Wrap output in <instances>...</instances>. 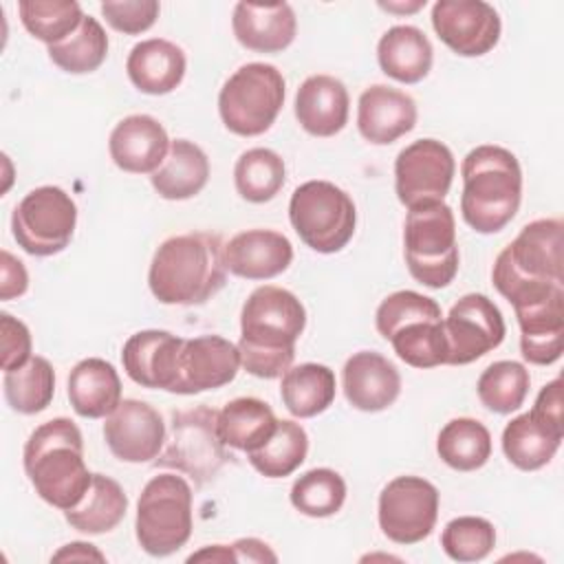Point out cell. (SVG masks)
Segmentation results:
<instances>
[{
    "label": "cell",
    "mask_w": 564,
    "mask_h": 564,
    "mask_svg": "<svg viewBox=\"0 0 564 564\" xmlns=\"http://www.w3.org/2000/svg\"><path fill=\"white\" fill-rule=\"evenodd\" d=\"M377 59L388 77L401 84H416L427 77L434 51L421 29L397 24L381 35L377 44Z\"/></svg>",
    "instance_id": "obj_29"
},
{
    "label": "cell",
    "mask_w": 564,
    "mask_h": 564,
    "mask_svg": "<svg viewBox=\"0 0 564 564\" xmlns=\"http://www.w3.org/2000/svg\"><path fill=\"white\" fill-rule=\"evenodd\" d=\"M441 546L454 562H480L496 546V529L480 516H458L445 524Z\"/></svg>",
    "instance_id": "obj_43"
},
{
    "label": "cell",
    "mask_w": 564,
    "mask_h": 564,
    "mask_svg": "<svg viewBox=\"0 0 564 564\" xmlns=\"http://www.w3.org/2000/svg\"><path fill=\"white\" fill-rule=\"evenodd\" d=\"M209 159L207 154L187 139L170 143L165 161L156 172L150 174V183L156 194L165 200H187L207 185Z\"/></svg>",
    "instance_id": "obj_30"
},
{
    "label": "cell",
    "mask_w": 564,
    "mask_h": 564,
    "mask_svg": "<svg viewBox=\"0 0 564 564\" xmlns=\"http://www.w3.org/2000/svg\"><path fill=\"white\" fill-rule=\"evenodd\" d=\"M53 562H75V560H82V562H88V560H97V562H104V553L97 551L93 544L88 542H70V544H64L53 557Z\"/></svg>",
    "instance_id": "obj_49"
},
{
    "label": "cell",
    "mask_w": 564,
    "mask_h": 564,
    "mask_svg": "<svg viewBox=\"0 0 564 564\" xmlns=\"http://www.w3.org/2000/svg\"><path fill=\"white\" fill-rule=\"evenodd\" d=\"M531 412L542 419L549 425L562 427L564 430V414H562V379H553L549 381L540 394L535 397V403L531 408Z\"/></svg>",
    "instance_id": "obj_47"
},
{
    "label": "cell",
    "mask_w": 564,
    "mask_h": 564,
    "mask_svg": "<svg viewBox=\"0 0 564 564\" xmlns=\"http://www.w3.org/2000/svg\"><path fill=\"white\" fill-rule=\"evenodd\" d=\"M187 59L181 46L163 37H150L132 46L126 73L132 86L145 95H167L185 77Z\"/></svg>",
    "instance_id": "obj_27"
},
{
    "label": "cell",
    "mask_w": 564,
    "mask_h": 564,
    "mask_svg": "<svg viewBox=\"0 0 564 564\" xmlns=\"http://www.w3.org/2000/svg\"><path fill=\"white\" fill-rule=\"evenodd\" d=\"M447 364L465 366L498 348L507 335L500 308L482 293L463 295L443 317Z\"/></svg>",
    "instance_id": "obj_15"
},
{
    "label": "cell",
    "mask_w": 564,
    "mask_h": 564,
    "mask_svg": "<svg viewBox=\"0 0 564 564\" xmlns=\"http://www.w3.org/2000/svg\"><path fill=\"white\" fill-rule=\"evenodd\" d=\"M289 220L300 240L317 253H337L355 236L352 198L330 181H306L289 200Z\"/></svg>",
    "instance_id": "obj_11"
},
{
    "label": "cell",
    "mask_w": 564,
    "mask_h": 564,
    "mask_svg": "<svg viewBox=\"0 0 564 564\" xmlns=\"http://www.w3.org/2000/svg\"><path fill=\"white\" fill-rule=\"evenodd\" d=\"M31 330L9 313H0V366L4 372L24 366L33 355Z\"/></svg>",
    "instance_id": "obj_45"
},
{
    "label": "cell",
    "mask_w": 564,
    "mask_h": 564,
    "mask_svg": "<svg viewBox=\"0 0 564 564\" xmlns=\"http://www.w3.org/2000/svg\"><path fill=\"white\" fill-rule=\"evenodd\" d=\"M108 55V35L97 18L84 15L79 29L59 44L48 46L51 62L70 75L97 70Z\"/></svg>",
    "instance_id": "obj_40"
},
{
    "label": "cell",
    "mask_w": 564,
    "mask_h": 564,
    "mask_svg": "<svg viewBox=\"0 0 564 564\" xmlns=\"http://www.w3.org/2000/svg\"><path fill=\"white\" fill-rule=\"evenodd\" d=\"M438 489L421 476H397L379 494L377 520L381 533L394 544L425 540L438 518Z\"/></svg>",
    "instance_id": "obj_13"
},
{
    "label": "cell",
    "mask_w": 564,
    "mask_h": 564,
    "mask_svg": "<svg viewBox=\"0 0 564 564\" xmlns=\"http://www.w3.org/2000/svg\"><path fill=\"white\" fill-rule=\"evenodd\" d=\"M438 40L463 57H480L500 40V15L482 0H438L432 7Z\"/></svg>",
    "instance_id": "obj_16"
},
{
    "label": "cell",
    "mask_w": 564,
    "mask_h": 564,
    "mask_svg": "<svg viewBox=\"0 0 564 564\" xmlns=\"http://www.w3.org/2000/svg\"><path fill=\"white\" fill-rule=\"evenodd\" d=\"M520 326V352L529 364L551 366L564 348V289L513 306Z\"/></svg>",
    "instance_id": "obj_20"
},
{
    "label": "cell",
    "mask_w": 564,
    "mask_h": 564,
    "mask_svg": "<svg viewBox=\"0 0 564 564\" xmlns=\"http://www.w3.org/2000/svg\"><path fill=\"white\" fill-rule=\"evenodd\" d=\"M236 562H278V555L258 538H240L231 544Z\"/></svg>",
    "instance_id": "obj_48"
},
{
    "label": "cell",
    "mask_w": 564,
    "mask_h": 564,
    "mask_svg": "<svg viewBox=\"0 0 564 564\" xmlns=\"http://www.w3.org/2000/svg\"><path fill=\"white\" fill-rule=\"evenodd\" d=\"M218 410L196 405L172 412L163 449L154 458L156 467L176 469L203 487L234 458L218 436Z\"/></svg>",
    "instance_id": "obj_9"
},
{
    "label": "cell",
    "mask_w": 564,
    "mask_h": 564,
    "mask_svg": "<svg viewBox=\"0 0 564 564\" xmlns=\"http://www.w3.org/2000/svg\"><path fill=\"white\" fill-rule=\"evenodd\" d=\"M441 460L456 471H476L491 456L489 430L469 416L452 419L443 425L436 438Z\"/></svg>",
    "instance_id": "obj_35"
},
{
    "label": "cell",
    "mask_w": 564,
    "mask_h": 564,
    "mask_svg": "<svg viewBox=\"0 0 564 564\" xmlns=\"http://www.w3.org/2000/svg\"><path fill=\"white\" fill-rule=\"evenodd\" d=\"M0 300H13L26 293L29 289V273L24 269V264L11 256L7 249H2L0 253Z\"/></svg>",
    "instance_id": "obj_46"
},
{
    "label": "cell",
    "mask_w": 564,
    "mask_h": 564,
    "mask_svg": "<svg viewBox=\"0 0 564 564\" xmlns=\"http://www.w3.org/2000/svg\"><path fill=\"white\" fill-rule=\"evenodd\" d=\"M335 372L324 364L291 366L282 375L280 397L284 408L297 419L322 414L335 401Z\"/></svg>",
    "instance_id": "obj_34"
},
{
    "label": "cell",
    "mask_w": 564,
    "mask_h": 564,
    "mask_svg": "<svg viewBox=\"0 0 564 564\" xmlns=\"http://www.w3.org/2000/svg\"><path fill=\"white\" fill-rule=\"evenodd\" d=\"M414 126L416 104L408 93L386 84H375L359 95L357 128L366 141L388 145L408 134Z\"/></svg>",
    "instance_id": "obj_23"
},
{
    "label": "cell",
    "mask_w": 564,
    "mask_h": 564,
    "mask_svg": "<svg viewBox=\"0 0 564 564\" xmlns=\"http://www.w3.org/2000/svg\"><path fill=\"white\" fill-rule=\"evenodd\" d=\"M346 401L361 412H381L401 394V375L392 361L375 350L350 355L341 370Z\"/></svg>",
    "instance_id": "obj_21"
},
{
    "label": "cell",
    "mask_w": 564,
    "mask_h": 564,
    "mask_svg": "<svg viewBox=\"0 0 564 564\" xmlns=\"http://www.w3.org/2000/svg\"><path fill=\"white\" fill-rule=\"evenodd\" d=\"M304 326L306 311L297 295L273 284L253 289L240 311V366L260 379L282 377L295 359Z\"/></svg>",
    "instance_id": "obj_1"
},
{
    "label": "cell",
    "mask_w": 564,
    "mask_h": 564,
    "mask_svg": "<svg viewBox=\"0 0 564 564\" xmlns=\"http://www.w3.org/2000/svg\"><path fill=\"white\" fill-rule=\"evenodd\" d=\"M463 220L478 234L505 229L522 200V170L516 154L500 145L469 150L460 165Z\"/></svg>",
    "instance_id": "obj_5"
},
{
    "label": "cell",
    "mask_w": 564,
    "mask_h": 564,
    "mask_svg": "<svg viewBox=\"0 0 564 564\" xmlns=\"http://www.w3.org/2000/svg\"><path fill=\"white\" fill-rule=\"evenodd\" d=\"M4 399L18 414H37L46 410L55 394V370L48 359L33 355L24 366L4 372Z\"/></svg>",
    "instance_id": "obj_36"
},
{
    "label": "cell",
    "mask_w": 564,
    "mask_h": 564,
    "mask_svg": "<svg viewBox=\"0 0 564 564\" xmlns=\"http://www.w3.org/2000/svg\"><path fill=\"white\" fill-rule=\"evenodd\" d=\"M564 430L544 423L533 412H524L511 419L502 430V452L511 465L522 471H535L551 463Z\"/></svg>",
    "instance_id": "obj_31"
},
{
    "label": "cell",
    "mask_w": 564,
    "mask_h": 564,
    "mask_svg": "<svg viewBox=\"0 0 564 564\" xmlns=\"http://www.w3.org/2000/svg\"><path fill=\"white\" fill-rule=\"evenodd\" d=\"M375 324L408 366L423 370L447 364L443 313L436 300L416 291L390 293L377 306Z\"/></svg>",
    "instance_id": "obj_6"
},
{
    "label": "cell",
    "mask_w": 564,
    "mask_h": 564,
    "mask_svg": "<svg viewBox=\"0 0 564 564\" xmlns=\"http://www.w3.org/2000/svg\"><path fill=\"white\" fill-rule=\"evenodd\" d=\"M192 487L178 474H159L145 482L137 500L134 533L152 557H167L192 535Z\"/></svg>",
    "instance_id": "obj_8"
},
{
    "label": "cell",
    "mask_w": 564,
    "mask_h": 564,
    "mask_svg": "<svg viewBox=\"0 0 564 564\" xmlns=\"http://www.w3.org/2000/svg\"><path fill=\"white\" fill-rule=\"evenodd\" d=\"M231 29L245 48L256 53H280L293 44L297 20L286 2H238L231 15Z\"/></svg>",
    "instance_id": "obj_25"
},
{
    "label": "cell",
    "mask_w": 564,
    "mask_h": 564,
    "mask_svg": "<svg viewBox=\"0 0 564 564\" xmlns=\"http://www.w3.org/2000/svg\"><path fill=\"white\" fill-rule=\"evenodd\" d=\"M156 0H123V2H101V15L106 22L126 35H139L148 31L159 18Z\"/></svg>",
    "instance_id": "obj_44"
},
{
    "label": "cell",
    "mask_w": 564,
    "mask_h": 564,
    "mask_svg": "<svg viewBox=\"0 0 564 564\" xmlns=\"http://www.w3.org/2000/svg\"><path fill=\"white\" fill-rule=\"evenodd\" d=\"M187 562H236L234 549L227 544H209L187 557Z\"/></svg>",
    "instance_id": "obj_50"
},
{
    "label": "cell",
    "mask_w": 564,
    "mask_h": 564,
    "mask_svg": "<svg viewBox=\"0 0 564 564\" xmlns=\"http://www.w3.org/2000/svg\"><path fill=\"white\" fill-rule=\"evenodd\" d=\"M350 99L333 75H311L295 93V119L313 137H335L348 123Z\"/></svg>",
    "instance_id": "obj_26"
},
{
    "label": "cell",
    "mask_w": 564,
    "mask_h": 564,
    "mask_svg": "<svg viewBox=\"0 0 564 564\" xmlns=\"http://www.w3.org/2000/svg\"><path fill=\"white\" fill-rule=\"evenodd\" d=\"M22 463L35 494L59 511L79 505L93 482L84 460L82 432L66 416L51 419L31 432Z\"/></svg>",
    "instance_id": "obj_3"
},
{
    "label": "cell",
    "mask_w": 564,
    "mask_h": 564,
    "mask_svg": "<svg viewBox=\"0 0 564 564\" xmlns=\"http://www.w3.org/2000/svg\"><path fill=\"white\" fill-rule=\"evenodd\" d=\"M218 436L227 447L253 452L264 445L278 427V419L269 403L256 397H238L218 410Z\"/></svg>",
    "instance_id": "obj_32"
},
{
    "label": "cell",
    "mask_w": 564,
    "mask_h": 564,
    "mask_svg": "<svg viewBox=\"0 0 564 564\" xmlns=\"http://www.w3.org/2000/svg\"><path fill=\"white\" fill-rule=\"evenodd\" d=\"M68 401L84 419H106L121 403V379L115 366L99 357L75 364L68 375Z\"/></svg>",
    "instance_id": "obj_28"
},
{
    "label": "cell",
    "mask_w": 564,
    "mask_h": 564,
    "mask_svg": "<svg viewBox=\"0 0 564 564\" xmlns=\"http://www.w3.org/2000/svg\"><path fill=\"white\" fill-rule=\"evenodd\" d=\"M77 205L57 185L31 189L11 214V234L18 247L46 258L64 251L75 234Z\"/></svg>",
    "instance_id": "obj_12"
},
{
    "label": "cell",
    "mask_w": 564,
    "mask_h": 564,
    "mask_svg": "<svg viewBox=\"0 0 564 564\" xmlns=\"http://www.w3.org/2000/svg\"><path fill=\"white\" fill-rule=\"evenodd\" d=\"M227 280L225 245L218 234L189 231L159 245L148 286L161 304L196 306L214 297Z\"/></svg>",
    "instance_id": "obj_2"
},
{
    "label": "cell",
    "mask_w": 564,
    "mask_h": 564,
    "mask_svg": "<svg viewBox=\"0 0 564 564\" xmlns=\"http://www.w3.org/2000/svg\"><path fill=\"white\" fill-rule=\"evenodd\" d=\"M183 344V337L167 330H139L130 335L121 348L123 370L143 388L176 392Z\"/></svg>",
    "instance_id": "obj_18"
},
{
    "label": "cell",
    "mask_w": 564,
    "mask_h": 564,
    "mask_svg": "<svg viewBox=\"0 0 564 564\" xmlns=\"http://www.w3.org/2000/svg\"><path fill=\"white\" fill-rule=\"evenodd\" d=\"M456 174L452 150L436 139H416L394 159V192L408 207L443 203Z\"/></svg>",
    "instance_id": "obj_14"
},
{
    "label": "cell",
    "mask_w": 564,
    "mask_h": 564,
    "mask_svg": "<svg viewBox=\"0 0 564 564\" xmlns=\"http://www.w3.org/2000/svg\"><path fill=\"white\" fill-rule=\"evenodd\" d=\"M308 454V436L306 430L289 419H278V427L271 438L258 449L249 452L247 458L253 469L267 478H284L291 476Z\"/></svg>",
    "instance_id": "obj_37"
},
{
    "label": "cell",
    "mask_w": 564,
    "mask_h": 564,
    "mask_svg": "<svg viewBox=\"0 0 564 564\" xmlns=\"http://www.w3.org/2000/svg\"><path fill=\"white\" fill-rule=\"evenodd\" d=\"M165 434L159 410L141 399H123L104 423L106 445L123 463H154L163 449Z\"/></svg>",
    "instance_id": "obj_17"
},
{
    "label": "cell",
    "mask_w": 564,
    "mask_h": 564,
    "mask_svg": "<svg viewBox=\"0 0 564 564\" xmlns=\"http://www.w3.org/2000/svg\"><path fill=\"white\" fill-rule=\"evenodd\" d=\"M346 500L344 478L328 467H315L302 474L291 487V505L308 518L335 516Z\"/></svg>",
    "instance_id": "obj_42"
},
{
    "label": "cell",
    "mask_w": 564,
    "mask_h": 564,
    "mask_svg": "<svg viewBox=\"0 0 564 564\" xmlns=\"http://www.w3.org/2000/svg\"><path fill=\"white\" fill-rule=\"evenodd\" d=\"M170 139L159 119L150 115L123 117L110 132L108 152L112 163L130 174H152L165 161Z\"/></svg>",
    "instance_id": "obj_22"
},
{
    "label": "cell",
    "mask_w": 564,
    "mask_h": 564,
    "mask_svg": "<svg viewBox=\"0 0 564 564\" xmlns=\"http://www.w3.org/2000/svg\"><path fill=\"white\" fill-rule=\"evenodd\" d=\"M529 370L520 361L502 359L487 366L476 383L480 403L496 414H511L522 408L529 392Z\"/></svg>",
    "instance_id": "obj_39"
},
{
    "label": "cell",
    "mask_w": 564,
    "mask_h": 564,
    "mask_svg": "<svg viewBox=\"0 0 564 564\" xmlns=\"http://www.w3.org/2000/svg\"><path fill=\"white\" fill-rule=\"evenodd\" d=\"M128 511V496L123 487L104 474H93V482L79 505L64 511L66 522L88 535H101L112 531Z\"/></svg>",
    "instance_id": "obj_33"
},
{
    "label": "cell",
    "mask_w": 564,
    "mask_h": 564,
    "mask_svg": "<svg viewBox=\"0 0 564 564\" xmlns=\"http://www.w3.org/2000/svg\"><path fill=\"white\" fill-rule=\"evenodd\" d=\"M562 229L560 218L533 220L498 253L491 280L511 306L564 289Z\"/></svg>",
    "instance_id": "obj_4"
},
{
    "label": "cell",
    "mask_w": 564,
    "mask_h": 564,
    "mask_svg": "<svg viewBox=\"0 0 564 564\" xmlns=\"http://www.w3.org/2000/svg\"><path fill=\"white\" fill-rule=\"evenodd\" d=\"M403 256L410 275L430 286L443 289L458 273L456 218L449 205L427 203L408 209L403 225Z\"/></svg>",
    "instance_id": "obj_7"
},
{
    "label": "cell",
    "mask_w": 564,
    "mask_h": 564,
    "mask_svg": "<svg viewBox=\"0 0 564 564\" xmlns=\"http://www.w3.org/2000/svg\"><path fill=\"white\" fill-rule=\"evenodd\" d=\"M240 368L238 346L220 335L185 339L174 394H198L231 383Z\"/></svg>",
    "instance_id": "obj_19"
},
{
    "label": "cell",
    "mask_w": 564,
    "mask_h": 564,
    "mask_svg": "<svg viewBox=\"0 0 564 564\" xmlns=\"http://www.w3.org/2000/svg\"><path fill=\"white\" fill-rule=\"evenodd\" d=\"M18 13L24 29L46 46L66 40L84 20V11L75 0H20Z\"/></svg>",
    "instance_id": "obj_41"
},
{
    "label": "cell",
    "mask_w": 564,
    "mask_h": 564,
    "mask_svg": "<svg viewBox=\"0 0 564 564\" xmlns=\"http://www.w3.org/2000/svg\"><path fill=\"white\" fill-rule=\"evenodd\" d=\"M284 88V77L273 64H242L218 93V115L225 128L238 137L267 132L282 110Z\"/></svg>",
    "instance_id": "obj_10"
},
{
    "label": "cell",
    "mask_w": 564,
    "mask_h": 564,
    "mask_svg": "<svg viewBox=\"0 0 564 564\" xmlns=\"http://www.w3.org/2000/svg\"><path fill=\"white\" fill-rule=\"evenodd\" d=\"M284 181V161L269 148H251L242 152L234 165L236 192L249 203H269L278 196Z\"/></svg>",
    "instance_id": "obj_38"
},
{
    "label": "cell",
    "mask_w": 564,
    "mask_h": 564,
    "mask_svg": "<svg viewBox=\"0 0 564 564\" xmlns=\"http://www.w3.org/2000/svg\"><path fill=\"white\" fill-rule=\"evenodd\" d=\"M293 262L291 240L273 229H247L225 245L227 271L245 280H271Z\"/></svg>",
    "instance_id": "obj_24"
},
{
    "label": "cell",
    "mask_w": 564,
    "mask_h": 564,
    "mask_svg": "<svg viewBox=\"0 0 564 564\" xmlns=\"http://www.w3.org/2000/svg\"><path fill=\"white\" fill-rule=\"evenodd\" d=\"M381 7L388 9V11H416V9L425 7V0H423V2H414V4H410V7H408V4L403 7V4H383V2H381Z\"/></svg>",
    "instance_id": "obj_51"
}]
</instances>
